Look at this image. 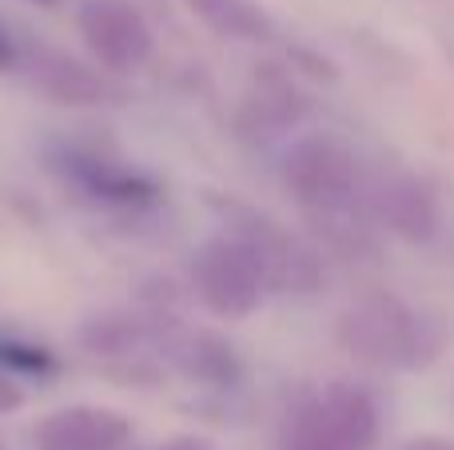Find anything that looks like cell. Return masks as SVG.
Masks as SVG:
<instances>
[{"instance_id": "1", "label": "cell", "mask_w": 454, "mask_h": 450, "mask_svg": "<svg viewBox=\"0 0 454 450\" xmlns=\"http://www.w3.org/2000/svg\"><path fill=\"white\" fill-rule=\"evenodd\" d=\"M339 339L351 355L371 367L415 371L427 367L442 347V331L431 315L407 307L395 295H367L339 323Z\"/></svg>"}, {"instance_id": "2", "label": "cell", "mask_w": 454, "mask_h": 450, "mask_svg": "<svg viewBox=\"0 0 454 450\" xmlns=\"http://www.w3.org/2000/svg\"><path fill=\"white\" fill-rule=\"evenodd\" d=\"M283 183L319 220H347L367 212L371 172L335 136H303L283 156Z\"/></svg>"}, {"instance_id": "3", "label": "cell", "mask_w": 454, "mask_h": 450, "mask_svg": "<svg viewBox=\"0 0 454 450\" xmlns=\"http://www.w3.org/2000/svg\"><path fill=\"white\" fill-rule=\"evenodd\" d=\"M379 407L351 383H331L303 395L279 423L275 450H375Z\"/></svg>"}, {"instance_id": "4", "label": "cell", "mask_w": 454, "mask_h": 450, "mask_svg": "<svg viewBox=\"0 0 454 450\" xmlns=\"http://www.w3.org/2000/svg\"><path fill=\"white\" fill-rule=\"evenodd\" d=\"M192 287L196 299L212 311L215 319H247L251 311L263 303L267 275L251 247L239 236L223 231V236L207 239L192 260Z\"/></svg>"}, {"instance_id": "5", "label": "cell", "mask_w": 454, "mask_h": 450, "mask_svg": "<svg viewBox=\"0 0 454 450\" xmlns=\"http://www.w3.org/2000/svg\"><path fill=\"white\" fill-rule=\"evenodd\" d=\"M76 32L92 60L108 72H136L156 52V32L132 0H84Z\"/></svg>"}, {"instance_id": "6", "label": "cell", "mask_w": 454, "mask_h": 450, "mask_svg": "<svg viewBox=\"0 0 454 450\" xmlns=\"http://www.w3.org/2000/svg\"><path fill=\"white\" fill-rule=\"evenodd\" d=\"M227 231L239 236L243 244L251 247V255L259 260V268H263V275H267V287H279V291H307V287H315V279H319V260H315L287 228L271 223L267 215L243 212Z\"/></svg>"}, {"instance_id": "7", "label": "cell", "mask_w": 454, "mask_h": 450, "mask_svg": "<svg viewBox=\"0 0 454 450\" xmlns=\"http://www.w3.org/2000/svg\"><path fill=\"white\" fill-rule=\"evenodd\" d=\"M367 212L407 244H427L439 236V204L407 172H375L367 183Z\"/></svg>"}, {"instance_id": "8", "label": "cell", "mask_w": 454, "mask_h": 450, "mask_svg": "<svg viewBox=\"0 0 454 450\" xmlns=\"http://www.w3.org/2000/svg\"><path fill=\"white\" fill-rule=\"evenodd\" d=\"M60 172L84 191L88 199L108 207H144L156 199V183L140 172V167L124 164V159H112L104 151H80L68 148L60 159Z\"/></svg>"}, {"instance_id": "9", "label": "cell", "mask_w": 454, "mask_h": 450, "mask_svg": "<svg viewBox=\"0 0 454 450\" xmlns=\"http://www.w3.org/2000/svg\"><path fill=\"white\" fill-rule=\"evenodd\" d=\"M128 438L132 423L112 407H64L32 431L36 450H124Z\"/></svg>"}, {"instance_id": "10", "label": "cell", "mask_w": 454, "mask_h": 450, "mask_svg": "<svg viewBox=\"0 0 454 450\" xmlns=\"http://www.w3.org/2000/svg\"><path fill=\"white\" fill-rule=\"evenodd\" d=\"M28 76L40 92H48L60 104H104L108 100V84H104L100 72L84 68L80 60L56 52V48H32Z\"/></svg>"}, {"instance_id": "11", "label": "cell", "mask_w": 454, "mask_h": 450, "mask_svg": "<svg viewBox=\"0 0 454 450\" xmlns=\"http://www.w3.org/2000/svg\"><path fill=\"white\" fill-rule=\"evenodd\" d=\"M188 8L223 40H259L271 36V16L263 12L259 0H188Z\"/></svg>"}, {"instance_id": "12", "label": "cell", "mask_w": 454, "mask_h": 450, "mask_svg": "<svg viewBox=\"0 0 454 450\" xmlns=\"http://www.w3.org/2000/svg\"><path fill=\"white\" fill-rule=\"evenodd\" d=\"M0 363L16 367L24 375H48L56 367V359L44 347H32V343H16V339H0Z\"/></svg>"}, {"instance_id": "13", "label": "cell", "mask_w": 454, "mask_h": 450, "mask_svg": "<svg viewBox=\"0 0 454 450\" xmlns=\"http://www.w3.org/2000/svg\"><path fill=\"white\" fill-rule=\"evenodd\" d=\"M16 60V48H12V36H8V28L0 24V64H12Z\"/></svg>"}, {"instance_id": "14", "label": "cell", "mask_w": 454, "mask_h": 450, "mask_svg": "<svg viewBox=\"0 0 454 450\" xmlns=\"http://www.w3.org/2000/svg\"><path fill=\"white\" fill-rule=\"evenodd\" d=\"M12 403H16V395L4 387V383H0V407H12Z\"/></svg>"}, {"instance_id": "15", "label": "cell", "mask_w": 454, "mask_h": 450, "mask_svg": "<svg viewBox=\"0 0 454 450\" xmlns=\"http://www.w3.org/2000/svg\"><path fill=\"white\" fill-rule=\"evenodd\" d=\"M415 450H431V446H415ZM434 450H454V446H434Z\"/></svg>"}, {"instance_id": "16", "label": "cell", "mask_w": 454, "mask_h": 450, "mask_svg": "<svg viewBox=\"0 0 454 450\" xmlns=\"http://www.w3.org/2000/svg\"><path fill=\"white\" fill-rule=\"evenodd\" d=\"M0 450H4V446H0Z\"/></svg>"}]
</instances>
